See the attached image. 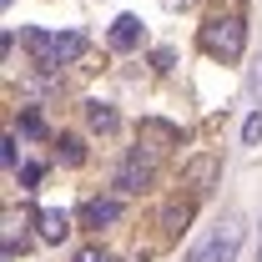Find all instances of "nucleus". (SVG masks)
Returning a JSON list of instances; mask_svg holds the SVG:
<instances>
[{"label": "nucleus", "mask_w": 262, "mask_h": 262, "mask_svg": "<svg viewBox=\"0 0 262 262\" xmlns=\"http://www.w3.org/2000/svg\"><path fill=\"white\" fill-rule=\"evenodd\" d=\"M187 217H192V207H187V202H182V207H171V212H166V232H182V227H187Z\"/></svg>", "instance_id": "f8f14e48"}, {"label": "nucleus", "mask_w": 262, "mask_h": 262, "mask_svg": "<svg viewBox=\"0 0 262 262\" xmlns=\"http://www.w3.org/2000/svg\"><path fill=\"white\" fill-rule=\"evenodd\" d=\"M40 177H46V171H40V166H35V162H26V166H20V187H35Z\"/></svg>", "instance_id": "2eb2a0df"}, {"label": "nucleus", "mask_w": 262, "mask_h": 262, "mask_svg": "<svg viewBox=\"0 0 262 262\" xmlns=\"http://www.w3.org/2000/svg\"><path fill=\"white\" fill-rule=\"evenodd\" d=\"M242 141L252 146V141H262V111L257 116H247V126H242Z\"/></svg>", "instance_id": "4468645a"}, {"label": "nucleus", "mask_w": 262, "mask_h": 262, "mask_svg": "<svg viewBox=\"0 0 262 262\" xmlns=\"http://www.w3.org/2000/svg\"><path fill=\"white\" fill-rule=\"evenodd\" d=\"M0 162H5V166H15V136H5V146H0Z\"/></svg>", "instance_id": "f3484780"}, {"label": "nucleus", "mask_w": 262, "mask_h": 262, "mask_svg": "<svg viewBox=\"0 0 262 262\" xmlns=\"http://www.w3.org/2000/svg\"><path fill=\"white\" fill-rule=\"evenodd\" d=\"M166 5H171V10H177V5H182V10H187V5H192V0H166Z\"/></svg>", "instance_id": "a211bd4d"}, {"label": "nucleus", "mask_w": 262, "mask_h": 262, "mask_svg": "<svg viewBox=\"0 0 262 262\" xmlns=\"http://www.w3.org/2000/svg\"><path fill=\"white\" fill-rule=\"evenodd\" d=\"M76 262H111V252H101V247H81Z\"/></svg>", "instance_id": "dca6fc26"}, {"label": "nucleus", "mask_w": 262, "mask_h": 262, "mask_svg": "<svg viewBox=\"0 0 262 262\" xmlns=\"http://www.w3.org/2000/svg\"><path fill=\"white\" fill-rule=\"evenodd\" d=\"M35 222H40V237H46V242H66V237H71V217L56 212V207H46Z\"/></svg>", "instance_id": "6e6552de"}, {"label": "nucleus", "mask_w": 262, "mask_h": 262, "mask_svg": "<svg viewBox=\"0 0 262 262\" xmlns=\"http://www.w3.org/2000/svg\"><path fill=\"white\" fill-rule=\"evenodd\" d=\"M91 227H111L116 217H121V202L116 196H96V202H86V212H81Z\"/></svg>", "instance_id": "0eeeda50"}, {"label": "nucleus", "mask_w": 262, "mask_h": 262, "mask_svg": "<svg viewBox=\"0 0 262 262\" xmlns=\"http://www.w3.org/2000/svg\"><path fill=\"white\" fill-rule=\"evenodd\" d=\"M111 46H116V51H136V46H141V20H136V15H116V20H111Z\"/></svg>", "instance_id": "423d86ee"}, {"label": "nucleus", "mask_w": 262, "mask_h": 262, "mask_svg": "<svg viewBox=\"0 0 262 262\" xmlns=\"http://www.w3.org/2000/svg\"><path fill=\"white\" fill-rule=\"evenodd\" d=\"M86 126L101 131V136H106V131H116V111H111L106 101H91V106H86Z\"/></svg>", "instance_id": "1a4fd4ad"}, {"label": "nucleus", "mask_w": 262, "mask_h": 262, "mask_svg": "<svg viewBox=\"0 0 262 262\" xmlns=\"http://www.w3.org/2000/svg\"><path fill=\"white\" fill-rule=\"evenodd\" d=\"M257 101H262V71H257Z\"/></svg>", "instance_id": "6ab92c4d"}, {"label": "nucleus", "mask_w": 262, "mask_h": 262, "mask_svg": "<svg viewBox=\"0 0 262 262\" xmlns=\"http://www.w3.org/2000/svg\"><path fill=\"white\" fill-rule=\"evenodd\" d=\"M151 177H157V151L151 146H136L126 162H121V171H116V187L121 192H146Z\"/></svg>", "instance_id": "7ed1b4c3"}, {"label": "nucleus", "mask_w": 262, "mask_h": 262, "mask_svg": "<svg viewBox=\"0 0 262 262\" xmlns=\"http://www.w3.org/2000/svg\"><path fill=\"white\" fill-rule=\"evenodd\" d=\"M242 46H247V26H242V15H212V20L202 26V51H207L212 61H237Z\"/></svg>", "instance_id": "f257e3e1"}, {"label": "nucleus", "mask_w": 262, "mask_h": 262, "mask_svg": "<svg viewBox=\"0 0 262 262\" xmlns=\"http://www.w3.org/2000/svg\"><path fill=\"white\" fill-rule=\"evenodd\" d=\"M26 46H31V56L40 71H56L61 66V56H56V35H46V31H26Z\"/></svg>", "instance_id": "39448f33"}, {"label": "nucleus", "mask_w": 262, "mask_h": 262, "mask_svg": "<svg viewBox=\"0 0 262 262\" xmlns=\"http://www.w3.org/2000/svg\"><path fill=\"white\" fill-rule=\"evenodd\" d=\"M237 247H242V222L227 217L202 247H192V257H187V262H232V257H237Z\"/></svg>", "instance_id": "f03ea898"}, {"label": "nucleus", "mask_w": 262, "mask_h": 262, "mask_svg": "<svg viewBox=\"0 0 262 262\" xmlns=\"http://www.w3.org/2000/svg\"><path fill=\"white\" fill-rule=\"evenodd\" d=\"M20 131H26V136H46V121H40L35 111H26V116H20Z\"/></svg>", "instance_id": "ddd939ff"}, {"label": "nucleus", "mask_w": 262, "mask_h": 262, "mask_svg": "<svg viewBox=\"0 0 262 262\" xmlns=\"http://www.w3.org/2000/svg\"><path fill=\"white\" fill-rule=\"evenodd\" d=\"M61 162H66V166H81V162H86V146H81V136H61Z\"/></svg>", "instance_id": "9b49d317"}, {"label": "nucleus", "mask_w": 262, "mask_h": 262, "mask_svg": "<svg viewBox=\"0 0 262 262\" xmlns=\"http://www.w3.org/2000/svg\"><path fill=\"white\" fill-rule=\"evenodd\" d=\"M217 171H222V162H217L212 151H202V157H192V162L182 166V182H187V187H196V192H207V187L217 182Z\"/></svg>", "instance_id": "20e7f679"}, {"label": "nucleus", "mask_w": 262, "mask_h": 262, "mask_svg": "<svg viewBox=\"0 0 262 262\" xmlns=\"http://www.w3.org/2000/svg\"><path fill=\"white\" fill-rule=\"evenodd\" d=\"M81 51H86V35H76V31H61V35H56V56H61V66L81 61Z\"/></svg>", "instance_id": "9d476101"}, {"label": "nucleus", "mask_w": 262, "mask_h": 262, "mask_svg": "<svg viewBox=\"0 0 262 262\" xmlns=\"http://www.w3.org/2000/svg\"><path fill=\"white\" fill-rule=\"evenodd\" d=\"M0 5H10V0H0Z\"/></svg>", "instance_id": "412c9836"}, {"label": "nucleus", "mask_w": 262, "mask_h": 262, "mask_svg": "<svg viewBox=\"0 0 262 262\" xmlns=\"http://www.w3.org/2000/svg\"><path fill=\"white\" fill-rule=\"evenodd\" d=\"M257 262H262V242H257Z\"/></svg>", "instance_id": "aec40b11"}]
</instances>
